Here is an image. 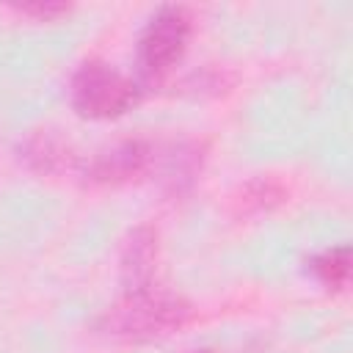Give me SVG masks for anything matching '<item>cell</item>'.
<instances>
[{"mask_svg": "<svg viewBox=\"0 0 353 353\" xmlns=\"http://www.w3.org/2000/svg\"><path fill=\"white\" fill-rule=\"evenodd\" d=\"M152 262H154V234L149 229H138L121 256V276L127 284V292L149 287V276H152Z\"/></svg>", "mask_w": 353, "mask_h": 353, "instance_id": "5", "label": "cell"}, {"mask_svg": "<svg viewBox=\"0 0 353 353\" xmlns=\"http://www.w3.org/2000/svg\"><path fill=\"white\" fill-rule=\"evenodd\" d=\"M309 268H312V273H314L323 284H328V287H339V284H345L347 270H350V248H347V245H342V248H331V251L314 256Z\"/></svg>", "mask_w": 353, "mask_h": 353, "instance_id": "7", "label": "cell"}, {"mask_svg": "<svg viewBox=\"0 0 353 353\" xmlns=\"http://www.w3.org/2000/svg\"><path fill=\"white\" fill-rule=\"evenodd\" d=\"M135 83L102 61H88L72 80V102L80 116L113 119L135 102Z\"/></svg>", "mask_w": 353, "mask_h": 353, "instance_id": "2", "label": "cell"}, {"mask_svg": "<svg viewBox=\"0 0 353 353\" xmlns=\"http://www.w3.org/2000/svg\"><path fill=\"white\" fill-rule=\"evenodd\" d=\"M25 11L39 14V17H50V14H61V11H66V6H28Z\"/></svg>", "mask_w": 353, "mask_h": 353, "instance_id": "9", "label": "cell"}, {"mask_svg": "<svg viewBox=\"0 0 353 353\" xmlns=\"http://www.w3.org/2000/svg\"><path fill=\"white\" fill-rule=\"evenodd\" d=\"M276 201H281V188L276 182H254L245 188L243 204H254L256 210H262V207H270Z\"/></svg>", "mask_w": 353, "mask_h": 353, "instance_id": "8", "label": "cell"}, {"mask_svg": "<svg viewBox=\"0 0 353 353\" xmlns=\"http://www.w3.org/2000/svg\"><path fill=\"white\" fill-rule=\"evenodd\" d=\"M188 36H190V17L185 14V8H163L157 11L146 30L141 33V41H138V66H141V74L146 80H154L160 74H165L176 61L179 55L185 52V44H188Z\"/></svg>", "mask_w": 353, "mask_h": 353, "instance_id": "3", "label": "cell"}, {"mask_svg": "<svg viewBox=\"0 0 353 353\" xmlns=\"http://www.w3.org/2000/svg\"><path fill=\"white\" fill-rule=\"evenodd\" d=\"M25 160L36 171L52 174V171L66 168L69 160H72V154H69V146L61 138H55L52 132H39V135H33L25 143Z\"/></svg>", "mask_w": 353, "mask_h": 353, "instance_id": "6", "label": "cell"}, {"mask_svg": "<svg viewBox=\"0 0 353 353\" xmlns=\"http://www.w3.org/2000/svg\"><path fill=\"white\" fill-rule=\"evenodd\" d=\"M149 154L152 149L143 141H124V143H116L99 152L85 174L94 182H124V179L138 176L146 168Z\"/></svg>", "mask_w": 353, "mask_h": 353, "instance_id": "4", "label": "cell"}, {"mask_svg": "<svg viewBox=\"0 0 353 353\" xmlns=\"http://www.w3.org/2000/svg\"><path fill=\"white\" fill-rule=\"evenodd\" d=\"M199 353H210V350H199Z\"/></svg>", "mask_w": 353, "mask_h": 353, "instance_id": "10", "label": "cell"}, {"mask_svg": "<svg viewBox=\"0 0 353 353\" xmlns=\"http://www.w3.org/2000/svg\"><path fill=\"white\" fill-rule=\"evenodd\" d=\"M188 314H190V306L179 295L141 287V290L127 292L113 309H108L99 325L110 336L152 339V336L168 334L171 328L182 325Z\"/></svg>", "mask_w": 353, "mask_h": 353, "instance_id": "1", "label": "cell"}]
</instances>
